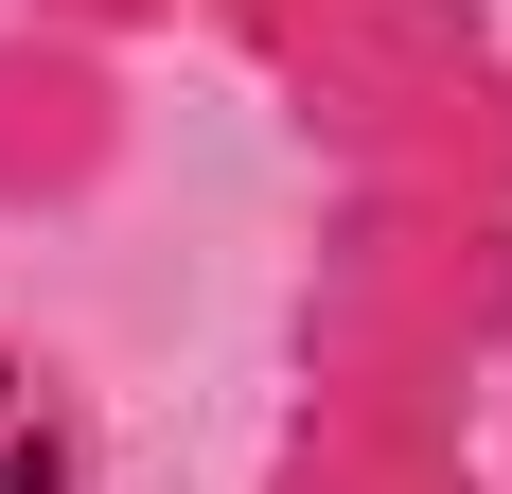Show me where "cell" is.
<instances>
[{"instance_id":"obj_1","label":"cell","mask_w":512,"mask_h":494,"mask_svg":"<svg viewBox=\"0 0 512 494\" xmlns=\"http://www.w3.org/2000/svg\"><path fill=\"white\" fill-rule=\"evenodd\" d=\"M0 494H89V442H71V406L0 353Z\"/></svg>"}]
</instances>
